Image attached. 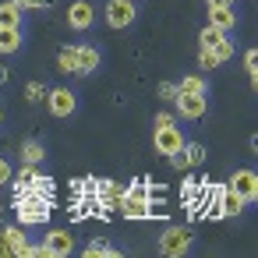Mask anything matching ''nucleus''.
Listing matches in <instances>:
<instances>
[{
  "label": "nucleus",
  "instance_id": "1",
  "mask_svg": "<svg viewBox=\"0 0 258 258\" xmlns=\"http://www.w3.org/2000/svg\"><path fill=\"white\" fill-rule=\"evenodd\" d=\"M15 209H18V219L25 226H36V223L50 219V198H43V195H25V198H18Z\"/></svg>",
  "mask_w": 258,
  "mask_h": 258
},
{
  "label": "nucleus",
  "instance_id": "2",
  "mask_svg": "<svg viewBox=\"0 0 258 258\" xmlns=\"http://www.w3.org/2000/svg\"><path fill=\"white\" fill-rule=\"evenodd\" d=\"M159 251H163L166 258L187 254V251H191V230H187V226H166V230L159 233Z\"/></svg>",
  "mask_w": 258,
  "mask_h": 258
},
{
  "label": "nucleus",
  "instance_id": "3",
  "mask_svg": "<svg viewBox=\"0 0 258 258\" xmlns=\"http://www.w3.org/2000/svg\"><path fill=\"white\" fill-rule=\"evenodd\" d=\"M152 145H156V152L159 156H177L180 149H184V135H180V127L177 124H166V127H156L152 131Z\"/></svg>",
  "mask_w": 258,
  "mask_h": 258
},
{
  "label": "nucleus",
  "instance_id": "4",
  "mask_svg": "<svg viewBox=\"0 0 258 258\" xmlns=\"http://www.w3.org/2000/svg\"><path fill=\"white\" fill-rule=\"evenodd\" d=\"M135 18H138V4H135V0H110V4H106L110 29H127V25H135Z\"/></svg>",
  "mask_w": 258,
  "mask_h": 258
},
{
  "label": "nucleus",
  "instance_id": "5",
  "mask_svg": "<svg viewBox=\"0 0 258 258\" xmlns=\"http://www.w3.org/2000/svg\"><path fill=\"white\" fill-rule=\"evenodd\" d=\"M75 251V237L68 230H50L46 240H43V254L46 258H68Z\"/></svg>",
  "mask_w": 258,
  "mask_h": 258
},
{
  "label": "nucleus",
  "instance_id": "6",
  "mask_svg": "<svg viewBox=\"0 0 258 258\" xmlns=\"http://www.w3.org/2000/svg\"><path fill=\"white\" fill-rule=\"evenodd\" d=\"M226 187L237 191L244 202H254V198H258V177H254V170H237V173L230 177Z\"/></svg>",
  "mask_w": 258,
  "mask_h": 258
},
{
  "label": "nucleus",
  "instance_id": "7",
  "mask_svg": "<svg viewBox=\"0 0 258 258\" xmlns=\"http://www.w3.org/2000/svg\"><path fill=\"white\" fill-rule=\"evenodd\" d=\"M92 22H96V8L89 4V0H75V4L68 8V25L75 32H85Z\"/></svg>",
  "mask_w": 258,
  "mask_h": 258
},
{
  "label": "nucleus",
  "instance_id": "8",
  "mask_svg": "<svg viewBox=\"0 0 258 258\" xmlns=\"http://www.w3.org/2000/svg\"><path fill=\"white\" fill-rule=\"evenodd\" d=\"M46 103H50V113H53V117H71L75 106H78V99H75L71 89H53V92H46Z\"/></svg>",
  "mask_w": 258,
  "mask_h": 258
},
{
  "label": "nucleus",
  "instance_id": "9",
  "mask_svg": "<svg viewBox=\"0 0 258 258\" xmlns=\"http://www.w3.org/2000/svg\"><path fill=\"white\" fill-rule=\"evenodd\" d=\"M173 99H177V113H180L184 120H198V117L205 113V96H191V92H177Z\"/></svg>",
  "mask_w": 258,
  "mask_h": 258
},
{
  "label": "nucleus",
  "instance_id": "10",
  "mask_svg": "<svg viewBox=\"0 0 258 258\" xmlns=\"http://www.w3.org/2000/svg\"><path fill=\"white\" fill-rule=\"evenodd\" d=\"M212 209H216V216H237L244 209V198L230 187H216V205Z\"/></svg>",
  "mask_w": 258,
  "mask_h": 258
},
{
  "label": "nucleus",
  "instance_id": "11",
  "mask_svg": "<svg viewBox=\"0 0 258 258\" xmlns=\"http://www.w3.org/2000/svg\"><path fill=\"white\" fill-rule=\"evenodd\" d=\"M209 25L219 32H230V29H237V11L233 8H209Z\"/></svg>",
  "mask_w": 258,
  "mask_h": 258
},
{
  "label": "nucleus",
  "instance_id": "12",
  "mask_svg": "<svg viewBox=\"0 0 258 258\" xmlns=\"http://www.w3.org/2000/svg\"><path fill=\"white\" fill-rule=\"evenodd\" d=\"M22 8H15L11 0H4V4H0V29H22Z\"/></svg>",
  "mask_w": 258,
  "mask_h": 258
},
{
  "label": "nucleus",
  "instance_id": "13",
  "mask_svg": "<svg viewBox=\"0 0 258 258\" xmlns=\"http://www.w3.org/2000/svg\"><path fill=\"white\" fill-rule=\"evenodd\" d=\"M99 68V50L96 46H78V75H89Z\"/></svg>",
  "mask_w": 258,
  "mask_h": 258
},
{
  "label": "nucleus",
  "instance_id": "14",
  "mask_svg": "<svg viewBox=\"0 0 258 258\" xmlns=\"http://www.w3.org/2000/svg\"><path fill=\"white\" fill-rule=\"evenodd\" d=\"M22 50V29H0V53H18Z\"/></svg>",
  "mask_w": 258,
  "mask_h": 258
},
{
  "label": "nucleus",
  "instance_id": "15",
  "mask_svg": "<svg viewBox=\"0 0 258 258\" xmlns=\"http://www.w3.org/2000/svg\"><path fill=\"white\" fill-rule=\"evenodd\" d=\"M57 64H60V71L78 75V46H64V50L57 53Z\"/></svg>",
  "mask_w": 258,
  "mask_h": 258
},
{
  "label": "nucleus",
  "instance_id": "16",
  "mask_svg": "<svg viewBox=\"0 0 258 258\" xmlns=\"http://www.w3.org/2000/svg\"><path fill=\"white\" fill-rule=\"evenodd\" d=\"M180 159H184L187 166H198V163H205V149H202L198 142H184V149H180Z\"/></svg>",
  "mask_w": 258,
  "mask_h": 258
},
{
  "label": "nucleus",
  "instance_id": "17",
  "mask_svg": "<svg viewBox=\"0 0 258 258\" xmlns=\"http://www.w3.org/2000/svg\"><path fill=\"white\" fill-rule=\"evenodd\" d=\"M120 251L117 247H110L106 240H92V244H85V258H117Z\"/></svg>",
  "mask_w": 258,
  "mask_h": 258
},
{
  "label": "nucleus",
  "instance_id": "18",
  "mask_svg": "<svg viewBox=\"0 0 258 258\" xmlns=\"http://www.w3.org/2000/svg\"><path fill=\"white\" fill-rule=\"evenodd\" d=\"M43 156H46V152H43V145H39L36 138H29V142L22 145V159H25L29 166H36V163H43Z\"/></svg>",
  "mask_w": 258,
  "mask_h": 258
},
{
  "label": "nucleus",
  "instance_id": "19",
  "mask_svg": "<svg viewBox=\"0 0 258 258\" xmlns=\"http://www.w3.org/2000/svg\"><path fill=\"white\" fill-rule=\"evenodd\" d=\"M177 92H191V96H205V78H198V75H187V78H180V85H177Z\"/></svg>",
  "mask_w": 258,
  "mask_h": 258
},
{
  "label": "nucleus",
  "instance_id": "20",
  "mask_svg": "<svg viewBox=\"0 0 258 258\" xmlns=\"http://www.w3.org/2000/svg\"><path fill=\"white\" fill-rule=\"evenodd\" d=\"M223 39H226V32H219V29H212V25H205V29L198 32V43H202L205 50H212V46L223 43Z\"/></svg>",
  "mask_w": 258,
  "mask_h": 258
},
{
  "label": "nucleus",
  "instance_id": "21",
  "mask_svg": "<svg viewBox=\"0 0 258 258\" xmlns=\"http://www.w3.org/2000/svg\"><path fill=\"white\" fill-rule=\"evenodd\" d=\"M212 57H216L219 64H226V60L233 57V43H230V39H223V43H216V46H212Z\"/></svg>",
  "mask_w": 258,
  "mask_h": 258
},
{
  "label": "nucleus",
  "instance_id": "22",
  "mask_svg": "<svg viewBox=\"0 0 258 258\" xmlns=\"http://www.w3.org/2000/svg\"><path fill=\"white\" fill-rule=\"evenodd\" d=\"M25 99H29V103H39V99H46V89H43V82H29V85H25Z\"/></svg>",
  "mask_w": 258,
  "mask_h": 258
},
{
  "label": "nucleus",
  "instance_id": "23",
  "mask_svg": "<svg viewBox=\"0 0 258 258\" xmlns=\"http://www.w3.org/2000/svg\"><path fill=\"white\" fill-rule=\"evenodd\" d=\"M244 68H247L251 82H258V50H247V53H244Z\"/></svg>",
  "mask_w": 258,
  "mask_h": 258
},
{
  "label": "nucleus",
  "instance_id": "24",
  "mask_svg": "<svg viewBox=\"0 0 258 258\" xmlns=\"http://www.w3.org/2000/svg\"><path fill=\"white\" fill-rule=\"evenodd\" d=\"M4 237H8V244H11V251H18V247L25 244V233H22L18 226H8V230H4Z\"/></svg>",
  "mask_w": 258,
  "mask_h": 258
},
{
  "label": "nucleus",
  "instance_id": "25",
  "mask_svg": "<svg viewBox=\"0 0 258 258\" xmlns=\"http://www.w3.org/2000/svg\"><path fill=\"white\" fill-rule=\"evenodd\" d=\"M36 254H43V244H29V240L15 251V258H36Z\"/></svg>",
  "mask_w": 258,
  "mask_h": 258
},
{
  "label": "nucleus",
  "instance_id": "26",
  "mask_svg": "<svg viewBox=\"0 0 258 258\" xmlns=\"http://www.w3.org/2000/svg\"><path fill=\"white\" fill-rule=\"evenodd\" d=\"M198 68H219V60L212 57V50L202 46V53H198Z\"/></svg>",
  "mask_w": 258,
  "mask_h": 258
},
{
  "label": "nucleus",
  "instance_id": "27",
  "mask_svg": "<svg viewBox=\"0 0 258 258\" xmlns=\"http://www.w3.org/2000/svg\"><path fill=\"white\" fill-rule=\"evenodd\" d=\"M32 180H36V166H29V163H25V166L18 170V184H32Z\"/></svg>",
  "mask_w": 258,
  "mask_h": 258
},
{
  "label": "nucleus",
  "instance_id": "28",
  "mask_svg": "<svg viewBox=\"0 0 258 258\" xmlns=\"http://www.w3.org/2000/svg\"><path fill=\"white\" fill-rule=\"evenodd\" d=\"M15 8H22V11H29V8H39V4H53V0H11Z\"/></svg>",
  "mask_w": 258,
  "mask_h": 258
},
{
  "label": "nucleus",
  "instance_id": "29",
  "mask_svg": "<svg viewBox=\"0 0 258 258\" xmlns=\"http://www.w3.org/2000/svg\"><path fill=\"white\" fill-rule=\"evenodd\" d=\"M159 96H163V99H173V96H177V85H173V82H163V85H159Z\"/></svg>",
  "mask_w": 258,
  "mask_h": 258
},
{
  "label": "nucleus",
  "instance_id": "30",
  "mask_svg": "<svg viewBox=\"0 0 258 258\" xmlns=\"http://www.w3.org/2000/svg\"><path fill=\"white\" fill-rule=\"evenodd\" d=\"M15 251H11V244H8V237H4V230H0V258H11Z\"/></svg>",
  "mask_w": 258,
  "mask_h": 258
},
{
  "label": "nucleus",
  "instance_id": "31",
  "mask_svg": "<svg viewBox=\"0 0 258 258\" xmlns=\"http://www.w3.org/2000/svg\"><path fill=\"white\" fill-rule=\"evenodd\" d=\"M166 124H177L173 113H156V127H166Z\"/></svg>",
  "mask_w": 258,
  "mask_h": 258
},
{
  "label": "nucleus",
  "instance_id": "32",
  "mask_svg": "<svg viewBox=\"0 0 258 258\" xmlns=\"http://www.w3.org/2000/svg\"><path fill=\"white\" fill-rule=\"evenodd\" d=\"M8 180H11V166L0 159V184H8Z\"/></svg>",
  "mask_w": 258,
  "mask_h": 258
},
{
  "label": "nucleus",
  "instance_id": "33",
  "mask_svg": "<svg viewBox=\"0 0 258 258\" xmlns=\"http://www.w3.org/2000/svg\"><path fill=\"white\" fill-rule=\"evenodd\" d=\"M209 8H233V0H205Z\"/></svg>",
  "mask_w": 258,
  "mask_h": 258
},
{
  "label": "nucleus",
  "instance_id": "34",
  "mask_svg": "<svg viewBox=\"0 0 258 258\" xmlns=\"http://www.w3.org/2000/svg\"><path fill=\"white\" fill-rule=\"evenodd\" d=\"M0 82H8V71H4V68H0Z\"/></svg>",
  "mask_w": 258,
  "mask_h": 258
},
{
  "label": "nucleus",
  "instance_id": "35",
  "mask_svg": "<svg viewBox=\"0 0 258 258\" xmlns=\"http://www.w3.org/2000/svg\"><path fill=\"white\" fill-rule=\"evenodd\" d=\"M0 124H4V110H0Z\"/></svg>",
  "mask_w": 258,
  "mask_h": 258
}]
</instances>
